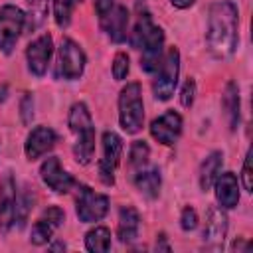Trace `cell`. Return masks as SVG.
<instances>
[{"label": "cell", "mask_w": 253, "mask_h": 253, "mask_svg": "<svg viewBox=\"0 0 253 253\" xmlns=\"http://www.w3.org/2000/svg\"><path fill=\"white\" fill-rule=\"evenodd\" d=\"M237 16H239L237 6L231 0H219L211 4L210 16H208L206 38H208V47L213 57L225 59L235 53V47L239 42V34H237L239 18Z\"/></svg>", "instance_id": "1"}, {"label": "cell", "mask_w": 253, "mask_h": 253, "mask_svg": "<svg viewBox=\"0 0 253 253\" xmlns=\"http://www.w3.org/2000/svg\"><path fill=\"white\" fill-rule=\"evenodd\" d=\"M69 128L75 134L73 154L79 164H89L95 152V126L85 103H75L69 111Z\"/></svg>", "instance_id": "2"}, {"label": "cell", "mask_w": 253, "mask_h": 253, "mask_svg": "<svg viewBox=\"0 0 253 253\" xmlns=\"http://www.w3.org/2000/svg\"><path fill=\"white\" fill-rule=\"evenodd\" d=\"M119 121L121 126L134 134L142 128L144 123V105H142V93L138 83H128L121 95H119Z\"/></svg>", "instance_id": "3"}, {"label": "cell", "mask_w": 253, "mask_h": 253, "mask_svg": "<svg viewBox=\"0 0 253 253\" xmlns=\"http://www.w3.org/2000/svg\"><path fill=\"white\" fill-rule=\"evenodd\" d=\"M178 73H180V53L176 47H170L168 53L162 57L160 71L156 73V79L152 83V91L158 101H168L174 95V89L178 85Z\"/></svg>", "instance_id": "4"}, {"label": "cell", "mask_w": 253, "mask_h": 253, "mask_svg": "<svg viewBox=\"0 0 253 253\" xmlns=\"http://www.w3.org/2000/svg\"><path fill=\"white\" fill-rule=\"evenodd\" d=\"M26 24V14L12 4L0 8V49L4 53H12L22 30Z\"/></svg>", "instance_id": "5"}, {"label": "cell", "mask_w": 253, "mask_h": 253, "mask_svg": "<svg viewBox=\"0 0 253 253\" xmlns=\"http://www.w3.org/2000/svg\"><path fill=\"white\" fill-rule=\"evenodd\" d=\"M85 69V53L83 49L69 38L61 40L59 49H57V75L73 81L79 79Z\"/></svg>", "instance_id": "6"}, {"label": "cell", "mask_w": 253, "mask_h": 253, "mask_svg": "<svg viewBox=\"0 0 253 253\" xmlns=\"http://www.w3.org/2000/svg\"><path fill=\"white\" fill-rule=\"evenodd\" d=\"M121 152H123L121 136L113 130H107L103 134V156L99 160V176L107 186L115 184V172L121 162Z\"/></svg>", "instance_id": "7"}, {"label": "cell", "mask_w": 253, "mask_h": 253, "mask_svg": "<svg viewBox=\"0 0 253 253\" xmlns=\"http://www.w3.org/2000/svg\"><path fill=\"white\" fill-rule=\"evenodd\" d=\"M75 211H77V217L83 223L99 221L109 211V198L103 196V194H97L95 190H91L87 186H83L79 190V196H77Z\"/></svg>", "instance_id": "8"}, {"label": "cell", "mask_w": 253, "mask_h": 253, "mask_svg": "<svg viewBox=\"0 0 253 253\" xmlns=\"http://www.w3.org/2000/svg\"><path fill=\"white\" fill-rule=\"evenodd\" d=\"M142 57H140V69H144L146 73L158 71L160 63H162V49H164V32L158 26H152V30L148 32V36L144 38L142 45Z\"/></svg>", "instance_id": "9"}, {"label": "cell", "mask_w": 253, "mask_h": 253, "mask_svg": "<svg viewBox=\"0 0 253 253\" xmlns=\"http://www.w3.org/2000/svg\"><path fill=\"white\" fill-rule=\"evenodd\" d=\"M40 174H42L43 184L49 186L57 194H67L75 186L73 176L61 168V164H59V160L55 156H49V158L43 160V164L40 168Z\"/></svg>", "instance_id": "10"}, {"label": "cell", "mask_w": 253, "mask_h": 253, "mask_svg": "<svg viewBox=\"0 0 253 253\" xmlns=\"http://www.w3.org/2000/svg\"><path fill=\"white\" fill-rule=\"evenodd\" d=\"M51 51H53V42H51V36L49 34H43L40 38H36L28 49H26V59H28V67L34 75L42 77L47 69V63H49V57H51Z\"/></svg>", "instance_id": "11"}, {"label": "cell", "mask_w": 253, "mask_h": 253, "mask_svg": "<svg viewBox=\"0 0 253 253\" xmlns=\"http://www.w3.org/2000/svg\"><path fill=\"white\" fill-rule=\"evenodd\" d=\"M182 132V117L176 111H166L150 123V134L160 144H174Z\"/></svg>", "instance_id": "12"}, {"label": "cell", "mask_w": 253, "mask_h": 253, "mask_svg": "<svg viewBox=\"0 0 253 253\" xmlns=\"http://www.w3.org/2000/svg\"><path fill=\"white\" fill-rule=\"evenodd\" d=\"M63 219H65V213H63V210L61 208H57V206H51V208H47L43 213H42V217L34 223V227H32V243L34 245H43V243H47L49 239H51V235H53V231L63 223Z\"/></svg>", "instance_id": "13"}, {"label": "cell", "mask_w": 253, "mask_h": 253, "mask_svg": "<svg viewBox=\"0 0 253 253\" xmlns=\"http://www.w3.org/2000/svg\"><path fill=\"white\" fill-rule=\"evenodd\" d=\"M227 233V215L219 208H211L208 213V221L204 227V243L208 249H221Z\"/></svg>", "instance_id": "14"}, {"label": "cell", "mask_w": 253, "mask_h": 253, "mask_svg": "<svg viewBox=\"0 0 253 253\" xmlns=\"http://www.w3.org/2000/svg\"><path fill=\"white\" fill-rule=\"evenodd\" d=\"M55 140H57V134H55L53 128L43 126V125L32 128V132L28 134L26 144H24V150H26L28 160H36L42 154H45L47 150H51L53 144H55Z\"/></svg>", "instance_id": "15"}, {"label": "cell", "mask_w": 253, "mask_h": 253, "mask_svg": "<svg viewBox=\"0 0 253 253\" xmlns=\"http://www.w3.org/2000/svg\"><path fill=\"white\" fill-rule=\"evenodd\" d=\"M14 208H16V184L12 174L8 172L0 180V225L2 229H10L14 223Z\"/></svg>", "instance_id": "16"}, {"label": "cell", "mask_w": 253, "mask_h": 253, "mask_svg": "<svg viewBox=\"0 0 253 253\" xmlns=\"http://www.w3.org/2000/svg\"><path fill=\"white\" fill-rule=\"evenodd\" d=\"M215 198L223 210H231L239 204V184L233 172H223L215 178Z\"/></svg>", "instance_id": "17"}, {"label": "cell", "mask_w": 253, "mask_h": 253, "mask_svg": "<svg viewBox=\"0 0 253 253\" xmlns=\"http://www.w3.org/2000/svg\"><path fill=\"white\" fill-rule=\"evenodd\" d=\"M126 24H128V12L125 6H113V10L103 18V28L107 36L117 43L126 38Z\"/></svg>", "instance_id": "18"}, {"label": "cell", "mask_w": 253, "mask_h": 253, "mask_svg": "<svg viewBox=\"0 0 253 253\" xmlns=\"http://www.w3.org/2000/svg\"><path fill=\"white\" fill-rule=\"evenodd\" d=\"M138 227H140V215L134 208L126 206L119 211V225H117V237L123 243H132L138 237Z\"/></svg>", "instance_id": "19"}, {"label": "cell", "mask_w": 253, "mask_h": 253, "mask_svg": "<svg viewBox=\"0 0 253 253\" xmlns=\"http://www.w3.org/2000/svg\"><path fill=\"white\" fill-rule=\"evenodd\" d=\"M221 162H223V154L217 152V150L208 154L206 160L202 162V166H200V188L204 192H208L213 186V182H215V178L221 170Z\"/></svg>", "instance_id": "20"}, {"label": "cell", "mask_w": 253, "mask_h": 253, "mask_svg": "<svg viewBox=\"0 0 253 253\" xmlns=\"http://www.w3.org/2000/svg\"><path fill=\"white\" fill-rule=\"evenodd\" d=\"M160 172L158 168H148V170H138L134 176V184L136 188L146 196V198H156L160 192Z\"/></svg>", "instance_id": "21"}, {"label": "cell", "mask_w": 253, "mask_h": 253, "mask_svg": "<svg viewBox=\"0 0 253 253\" xmlns=\"http://www.w3.org/2000/svg\"><path fill=\"white\" fill-rule=\"evenodd\" d=\"M223 109L227 113V119H229V128L235 130L237 128V123H239V89L233 81L227 83L225 87V93H223Z\"/></svg>", "instance_id": "22"}, {"label": "cell", "mask_w": 253, "mask_h": 253, "mask_svg": "<svg viewBox=\"0 0 253 253\" xmlns=\"http://www.w3.org/2000/svg\"><path fill=\"white\" fill-rule=\"evenodd\" d=\"M85 249L91 253H107L111 249V231L103 225L91 229L85 235Z\"/></svg>", "instance_id": "23"}, {"label": "cell", "mask_w": 253, "mask_h": 253, "mask_svg": "<svg viewBox=\"0 0 253 253\" xmlns=\"http://www.w3.org/2000/svg\"><path fill=\"white\" fill-rule=\"evenodd\" d=\"M81 0H53V18H55V24L59 28H67L69 26L73 8Z\"/></svg>", "instance_id": "24"}, {"label": "cell", "mask_w": 253, "mask_h": 253, "mask_svg": "<svg viewBox=\"0 0 253 253\" xmlns=\"http://www.w3.org/2000/svg\"><path fill=\"white\" fill-rule=\"evenodd\" d=\"M148 156H150V148L144 140H134L132 146H130V152H128V162L134 170H140L144 168V164L148 162Z\"/></svg>", "instance_id": "25"}, {"label": "cell", "mask_w": 253, "mask_h": 253, "mask_svg": "<svg viewBox=\"0 0 253 253\" xmlns=\"http://www.w3.org/2000/svg\"><path fill=\"white\" fill-rule=\"evenodd\" d=\"M152 26H154V24H152L150 14H140V18H138V22H136V26H134V30H132V34H130V43H132V47L140 49L144 38H146L148 32L152 30Z\"/></svg>", "instance_id": "26"}, {"label": "cell", "mask_w": 253, "mask_h": 253, "mask_svg": "<svg viewBox=\"0 0 253 253\" xmlns=\"http://www.w3.org/2000/svg\"><path fill=\"white\" fill-rule=\"evenodd\" d=\"M30 210H32V196H30V194H22L20 198H16V208H14V221H18V225H20V227L26 223Z\"/></svg>", "instance_id": "27"}, {"label": "cell", "mask_w": 253, "mask_h": 253, "mask_svg": "<svg viewBox=\"0 0 253 253\" xmlns=\"http://www.w3.org/2000/svg\"><path fill=\"white\" fill-rule=\"evenodd\" d=\"M128 75V55L125 51H119L113 59V77L117 81H123Z\"/></svg>", "instance_id": "28"}, {"label": "cell", "mask_w": 253, "mask_h": 253, "mask_svg": "<svg viewBox=\"0 0 253 253\" xmlns=\"http://www.w3.org/2000/svg\"><path fill=\"white\" fill-rule=\"evenodd\" d=\"M180 225H182V229L184 231H192V229H196V225H198V213H196V210L194 208H184L182 210V215H180Z\"/></svg>", "instance_id": "29"}, {"label": "cell", "mask_w": 253, "mask_h": 253, "mask_svg": "<svg viewBox=\"0 0 253 253\" xmlns=\"http://www.w3.org/2000/svg\"><path fill=\"white\" fill-rule=\"evenodd\" d=\"M20 115H22V123L24 125L32 123V119H34V97L30 93H26L22 103H20Z\"/></svg>", "instance_id": "30"}, {"label": "cell", "mask_w": 253, "mask_h": 253, "mask_svg": "<svg viewBox=\"0 0 253 253\" xmlns=\"http://www.w3.org/2000/svg\"><path fill=\"white\" fill-rule=\"evenodd\" d=\"M194 95H196V83L194 79H188L182 87V95H180V101H182V107H192L194 103Z\"/></svg>", "instance_id": "31"}, {"label": "cell", "mask_w": 253, "mask_h": 253, "mask_svg": "<svg viewBox=\"0 0 253 253\" xmlns=\"http://www.w3.org/2000/svg\"><path fill=\"white\" fill-rule=\"evenodd\" d=\"M251 150L247 152V156H245V162H243V172H241V178H243V188L247 190V192H253V180H251V176H253V172H251Z\"/></svg>", "instance_id": "32"}, {"label": "cell", "mask_w": 253, "mask_h": 253, "mask_svg": "<svg viewBox=\"0 0 253 253\" xmlns=\"http://www.w3.org/2000/svg\"><path fill=\"white\" fill-rule=\"evenodd\" d=\"M30 14H34L32 18H36V22H34V28H36L38 24H42V20L45 16V2L43 0H32L30 2Z\"/></svg>", "instance_id": "33"}, {"label": "cell", "mask_w": 253, "mask_h": 253, "mask_svg": "<svg viewBox=\"0 0 253 253\" xmlns=\"http://www.w3.org/2000/svg\"><path fill=\"white\" fill-rule=\"evenodd\" d=\"M113 6H115V0H95V12L101 20L113 10Z\"/></svg>", "instance_id": "34"}, {"label": "cell", "mask_w": 253, "mask_h": 253, "mask_svg": "<svg viewBox=\"0 0 253 253\" xmlns=\"http://www.w3.org/2000/svg\"><path fill=\"white\" fill-rule=\"evenodd\" d=\"M156 249H158V251H160V249H162V251H170V245L166 243V235H164V233L158 235V239H156Z\"/></svg>", "instance_id": "35"}, {"label": "cell", "mask_w": 253, "mask_h": 253, "mask_svg": "<svg viewBox=\"0 0 253 253\" xmlns=\"http://www.w3.org/2000/svg\"><path fill=\"white\" fill-rule=\"evenodd\" d=\"M194 2H196V0H170V4H172L174 8H180V10H184V8H190Z\"/></svg>", "instance_id": "36"}, {"label": "cell", "mask_w": 253, "mask_h": 253, "mask_svg": "<svg viewBox=\"0 0 253 253\" xmlns=\"http://www.w3.org/2000/svg\"><path fill=\"white\" fill-rule=\"evenodd\" d=\"M49 249H53V251H55V249H65V243H53Z\"/></svg>", "instance_id": "37"}]
</instances>
